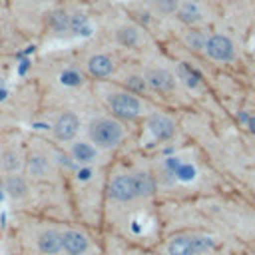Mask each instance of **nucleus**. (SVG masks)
Segmentation results:
<instances>
[{
    "instance_id": "1",
    "label": "nucleus",
    "mask_w": 255,
    "mask_h": 255,
    "mask_svg": "<svg viewBox=\"0 0 255 255\" xmlns=\"http://www.w3.org/2000/svg\"><path fill=\"white\" fill-rule=\"evenodd\" d=\"M88 135L90 141L96 143V147H104V149H112L116 145L122 143L124 139V128L118 120L112 118H98L90 124L88 128Z\"/></svg>"
},
{
    "instance_id": "2",
    "label": "nucleus",
    "mask_w": 255,
    "mask_h": 255,
    "mask_svg": "<svg viewBox=\"0 0 255 255\" xmlns=\"http://www.w3.org/2000/svg\"><path fill=\"white\" fill-rule=\"evenodd\" d=\"M108 104H110L112 114L120 120L131 122L141 114V104L135 98V94H131V92H116L110 96Z\"/></svg>"
},
{
    "instance_id": "3",
    "label": "nucleus",
    "mask_w": 255,
    "mask_h": 255,
    "mask_svg": "<svg viewBox=\"0 0 255 255\" xmlns=\"http://www.w3.org/2000/svg\"><path fill=\"white\" fill-rule=\"evenodd\" d=\"M205 54L215 62H231L235 58V48L227 36L213 34L205 42Z\"/></svg>"
},
{
    "instance_id": "4",
    "label": "nucleus",
    "mask_w": 255,
    "mask_h": 255,
    "mask_svg": "<svg viewBox=\"0 0 255 255\" xmlns=\"http://www.w3.org/2000/svg\"><path fill=\"white\" fill-rule=\"evenodd\" d=\"M78 131H80V118L74 112L60 114L52 126V133L58 141H72Z\"/></svg>"
},
{
    "instance_id": "5",
    "label": "nucleus",
    "mask_w": 255,
    "mask_h": 255,
    "mask_svg": "<svg viewBox=\"0 0 255 255\" xmlns=\"http://www.w3.org/2000/svg\"><path fill=\"white\" fill-rule=\"evenodd\" d=\"M108 191H110V197L116 199V201H131V199L137 197L133 175H118V177H114Z\"/></svg>"
},
{
    "instance_id": "6",
    "label": "nucleus",
    "mask_w": 255,
    "mask_h": 255,
    "mask_svg": "<svg viewBox=\"0 0 255 255\" xmlns=\"http://www.w3.org/2000/svg\"><path fill=\"white\" fill-rule=\"evenodd\" d=\"M145 82H147L149 88H153L155 92H163V94L173 92V88H175V76L169 70H165V68H151V70H147Z\"/></svg>"
},
{
    "instance_id": "7",
    "label": "nucleus",
    "mask_w": 255,
    "mask_h": 255,
    "mask_svg": "<svg viewBox=\"0 0 255 255\" xmlns=\"http://www.w3.org/2000/svg\"><path fill=\"white\" fill-rule=\"evenodd\" d=\"M147 128H149V131H151L157 139H161V141L173 137V133H175V124H173V120L167 118V116H163V114H153V116H149Z\"/></svg>"
},
{
    "instance_id": "8",
    "label": "nucleus",
    "mask_w": 255,
    "mask_h": 255,
    "mask_svg": "<svg viewBox=\"0 0 255 255\" xmlns=\"http://www.w3.org/2000/svg\"><path fill=\"white\" fill-rule=\"evenodd\" d=\"M88 237L80 231H64L62 233V249L68 255H82L88 251Z\"/></svg>"
},
{
    "instance_id": "9",
    "label": "nucleus",
    "mask_w": 255,
    "mask_h": 255,
    "mask_svg": "<svg viewBox=\"0 0 255 255\" xmlns=\"http://www.w3.org/2000/svg\"><path fill=\"white\" fill-rule=\"evenodd\" d=\"M38 249L46 255H56L62 251V233L56 229H46L38 237Z\"/></svg>"
},
{
    "instance_id": "10",
    "label": "nucleus",
    "mask_w": 255,
    "mask_h": 255,
    "mask_svg": "<svg viewBox=\"0 0 255 255\" xmlns=\"http://www.w3.org/2000/svg\"><path fill=\"white\" fill-rule=\"evenodd\" d=\"M88 72L94 76V78H108L112 72H114V62L110 56L106 54H94L90 60H88Z\"/></svg>"
},
{
    "instance_id": "11",
    "label": "nucleus",
    "mask_w": 255,
    "mask_h": 255,
    "mask_svg": "<svg viewBox=\"0 0 255 255\" xmlns=\"http://www.w3.org/2000/svg\"><path fill=\"white\" fill-rule=\"evenodd\" d=\"M72 157L78 161V163H92L98 155V149L92 145V143H86V141H76L72 143V149H70Z\"/></svg>"
},
{
    "instance_id": "12",
    "label": "nucleus",
    "mask_w": 255,
    "mask_h": 255,
    "mask_svg": "<svg viewBox=\"0 0 255 255\" xmlns=\"http://www.w3.org/2000/svg\"><path fill=\"white\" fill-rule=\"evenodd\" d=\"M133 183H135V193L137 197H147L155 191V179L147 171H137L133 173Z\"/></svg>"
},
{
    "instance_id": "13",
    "label": "nucleus",
    "mask_w": 255,
    "mask_h": 255,
    "mask_svg": "<svg viewBox=\"0 0 255 255\" xmlns=\"http://www.w3.org/2000/svg\"><path fill=\"white\" fill-rule=\"evenodd\" d=\"M4 189H6V193L10 197L22 199L28 193V183H26V179L22 175H8L6 177V183H4Z\"/></svg>"
},
{
    "instance_id": "14",
    "label": "nucleus",
    "mask_w": 255,
    "mask_h": 255,
    "mask_svg": "<svg viewBox=\"0 0 255 255\" xmlns=\"http://www.w3.org/2000/svg\"><path fill=\"white\" fill-rule=\"evenodd\" d=\"M167 253L169 255H195L191 237H183V235L173 237L167 245Z\"/></svg>"
},
{
    "instance_id": "15",
    "label": "nucleus",
    "mask_w": 255,
    "mask_h": 255,
    "mask_svg": "<svg viewBox=\"0 0 255 255\" xmlns=\"http://www.w3.org/2000/svg\"><path fill=\"white\" fill-rule=\"evenodd\" d=\"M26 167H28V173H30V175H34V177H44V175L50 171V161H48V157H44V155H40V153H34V155L28 157Z\"/></svg>"
},
{
    "instance_id": "16",
    "label": "nucleus",
    "mask_w": 255,
    "mask_h": 255,
    "mask_svg": "<svg viewBox=\"0 0 255 255\" xmlns=\"http://www.w3.org/2000/svg\"><path fill=\"white\" fill-rule=\"evenodd\" d=\"M177 20L183 24H197L201 20V10L193 2H185L177 8Z\"/></svg>"
},
{
    "instance_id": "17",
    "label": "nucleus",
    "mask_w": 255,
    "mask_h": 255,
    "mask_svg": "<svg viewBox=\"0 0 255 255\" xmlns=\"http://www.w3.org/2000/svg\"><path fill=\"white\" fill-rule=\"evenodd\" d=\"M177 76H179V80H181L187 88H197V86H199V80H201L199 72H195V70H193L189 64H185V62L179 64V68H177Z\"/></svg>"
},
{
    "instance_id": "18",
    "label": "nucleus",
    "mask_w": 255,
    "mask_h": 255,
    "mask_svg": "<svg viewBox=\"0 0 255 255\" xmlns=\"http://www.w3.org/2000/svg\"><path fill=\"white\" fill-rule=\"evenodd\" d=\"M48 24L52 30L56 32H64L70 28V16L64 12V10H54L50 16H48Z\"/></svg>"
},
{
    "instance_id": "19",
    "label": "nucleus",
    "mask_w": 255,
    "mask_h": 255,
    "mask_svg": "<svg viewBox=\"0 0 255 255\" xmlns=\"http://www.w3.org/2000/svg\"><path fill=\"white\" fill-rule=\"evenodd\" d=\"M116 38H118L120 44H124V46H128V48H131V46H135V44L139 42V34H137V30H135L133 26H124V28H120V30L116 32Z\"/></svg>"
},
{
    "instance_id": "20",
    "label": "nucleus",
    "mask_w": 255,
    "mask_h": 255,
    "mask_svg": "<svg viewBox=\"0 0 255 255\" xmlns=\"http://www.w3.org/2000/svg\"><path fill=\"white\" fill-rule=\"evenodd\" d=\"M0 165H2V167H4L8 173H16V171L20 169V165H22L18 151H16V149H8V151H4Z\"/></svg>"
},
{
    "instance_id": "21",
    "label": "nucleus",
    "mask_w": 255,
    "mask_h": 255,
    "mask_svg": "<svg viewBox=\"0 0 255 255\" xmlns=\"http://www.w3.org/2000/svg\"><path fill=\"white\" fill-rule=\"evenodd\" d=\"M205 42H207V38H205L203 32H199V30H191V32H187V36H185V44H187L191 50H195V52L205 50Z\"/></svg>"
},
{
    "instance_id": "22",
    "label": "nucleus",
    "mask_w": 255,
    "mask_h": 255,
    "mask_svg": "<svg viewBox=\"0 0 255 255\" xmlns=\"http://www.w3.org/2000/svg\"><path fill=\"white\" fill-rule=\"evenodd\" d=\"M126 86H128V92H131V94H141V92H145L147 82H145L143 76H129L128 82H126Z\"/></svg>"
},
{
    "instance_id": "23",
    "label": "nucleus",
    "mask_w": 255,
    "mask_h": 255,
    "mask_svg": "<svg viewBox=\"0 0 255 255\" xmlns=\"http://www.w3.org/2000/svg\"><path fill=\"white\" fill-rule=\"evenodd\" d=\"M70 28H72L76 34H80L82 30H88L86 16H84V14H74V16H70ZM82 34H84V32H82Z\"/></svg>"
},
{
    "instance_id": "24",
    "label": "nucleus",
    "mask_w": 255,
    "mask_h": 255,
    "mask_svg": "<svg viewBox=\"0 0 255 255\" xmlns=\"http://www.w3.org/2000/svg\"><path fill=\"white\" fill-rule=\"evenodd\" d=\"M191 241H193L195 255H197V253H205L207 249H211V247H213V241H211L209 237H191Z\"/></svg>"
},
{
    "instance_id": "25",
    "label": "nucleus",
    "mask_w": 255,
    "mask_h": 255,
    "mask_svg": "<svg viewBox=\"0 0 255 255\" xmlns=\"http://www.w3.org/2000/svg\"><path fill=\"white\" fill-rule=\"evenodd\" d=\"M155 6H157V10L159 12H163V14H173V12H177V0H155Z\"/></svg>"
},
{
    "instance_id": "26",
    "label": "nucleus",
    "mask_w": 255,
    "mask_h": 255,
    "mask_svg": "<svg viewBox=\"0 0 255 255\" xmlns=\"http://www.w3.org/2000/svg\"><path fill=\"white\" fill-rule=\"evenodd\" d=\"M60 80H62V84H68V86H78V84L82 82V76H80L78 72H74V70H66V72H62Z\"/></svg>"
},
{
    "instance_id": "27",
    "label": "nucleus",
    "mask_w": 255,
    "mask_h": 255,
    "mask_svg": "<svg viewBox=\"0 0 255 255\" xmlns=\"http://www.w3.org/2000/svg\"><path fill=\"white\" fill-rule=\"evenodd\" d=\"M247 128H249V131H253V133H255V116L247 120Z\"/></svg>"
},
{
    "instance_id": "28",
    "label": "nucleus",
    "mask_w": 255,
    "mask_h": 255,
    "mask_svg": "<svg viewBox=\"0 0 255 255\" xmlns=\"http://www.w3.org/2000/svg\"><path fill=\"white\" fill-rule=\"evenodd\" d=\"M0 161H2V155H0Z\"/></svg>"
}]
</instances>
